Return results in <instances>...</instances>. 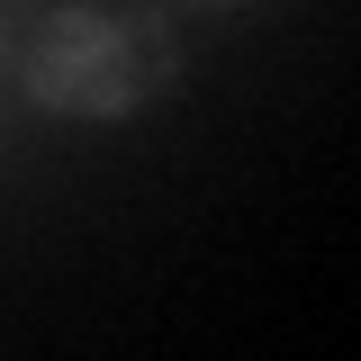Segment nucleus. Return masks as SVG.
Masks as SVG:
<instances>
[{
	"label": "nucleus",
	"instance_id": "1",
	"mask_svg": "<svg viewBox=\"0 0 361 361\" xmlns=\"http://www.w3.org/2000/svg\"><path fill=\"white\" fill-rule=\"evenodd\" d=\"M154 73H163V45L127 18L63 9L37 37V90L63 99V109H127L135 90H154Z\"/></svg>",
	"mask_w": 361,
	"mask_h": 361
}]
</instances>
